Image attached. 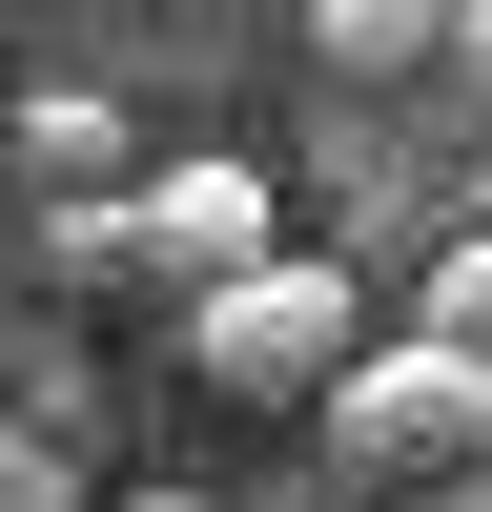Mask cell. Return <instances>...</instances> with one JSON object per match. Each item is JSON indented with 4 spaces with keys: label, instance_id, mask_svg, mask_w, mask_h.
I'll use <instances>...</instances> for the list:
<instances>
[{
    "label": "cell",
    "instance_id": "6",
    "mask_svg": "<svg viewBox=\"0 0 492 512\" xmlns=\"http://www.w3.org/2000/svg\"><path fill=\"white\" fill-rule=\"evenodd\" d=\"M431 349L492 369V226H451V267H431Z\"/></svg>",
    "mask_w": 492,
    "mask_h": 512
},
{
    "label": "cell",
    "instance_id": "9",
    "mask_svg": "<svg viewBox=\"0 0 492 512\" xmlns=\"http://www.w3.org/2000/svg\"><path fill=\"white\" fill-rule=\"evenodd\" d=\"M123 512H205V492H123Z\"/></svg>",
    "mask_w": 492,
    "mask_h": 512
},
{
    "label": "cell",
    "instance_id": "7",
    "mask_svg": "<svg viewBox=\"0 0 492 512\" xmlns=\"http://www.w3.org/2000/svg\"><path fill=\"white\" fill-rule=\"evenodd\" d=\"M431 82H451V103L492 123V0H451V41H431Z\"/></svg>",
    "mask_w": 492,
    "mask_h": 512
},
{
    "label": "cell",
    "instance_id": "5",
    "mask_svg": "<svg viewBox=\"0 0 492 512\" xmlns=\"http://www.w3.org/2000/svg\"><path fill=\"white\" fill-rule=\"evenodd\" d=\"M21 164H41L62 205H103V164H123V123H103V103H21Z\"/></svg>",
    "mask_w": 492,
    "mask_h": 512
},
{
    "label": "cell",
    "instance_id": "2",
    "mask_svg": "<svg viewBox=\"0 0 492 512\" xmlns=\"http://www.w3.org/2000/svg\"><path fill=\"white\" fill-rule=\"evenodd\" d=\"M328 431H349L369 472H472V451H492V369L431 349V328H410V349H349V369H328Z\"/></svg>",
    "mask_w": 492,
    "mask_h": 512
},
{
    "label": "cell",
    "instance_id": "1",
    "mask_svg": "<svg viewBox=\"0 0 492 512\" xmlns=\"http://www.w3.org/2000/svg\"><path fill=\"white\" fill-rule=\"evenodd\" d=\"M369 349V308H349V267H328V246H267V267L246 287H205L185 308V369L226 410H328V369Z\"/></svg>",
    "mask_w": 492,
    "mask_h": 512
},
{
    "label": "cell",
    "instance_id": "8",
    "mask_svg": "<svg viewBox=\"0 0 492 512\" xmlns=\"http://www.w3.org/2000/svg\"><path fill=\"white\" fill-rule=\"evenodd\" d=\"M0 512H82V472H62L41 431H0Z\"/></svg>",
    "mask_w": 492,
    "mask_h": 512
},
{
    "label": "cell",
    "instance_id": "3",
    "mask_svg": "<svg viewBox=\"0 0 492 512\" xmlns=\"http://www.w3.org/2000/svg\"><path fill=\"white\" fill-rule=\"evenodd\" d=\"M267 246H287V205H267V164H226V144L123 185V267H144V287H185V308H205V287H246Z\"/></svg>",
    "mask_w": 492,
    "mask_h": 512
},
{
    "label": "cell",
    "instance_id": "4",
    "mask_svg": "<svg viewBox=\"0 0 492 512\" xmlns=\"http://www.w3.org/2000/svg\"><path fill=\"white\" fill-rule=\"evenodd\" d=\"M431 41H451V0H308L328 82H431Z\"/></svg>",
    "mask_w": 492,
    "mask_h": 512
}]
</instances>
